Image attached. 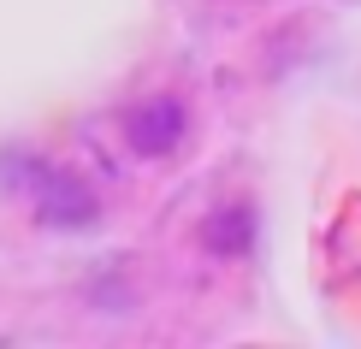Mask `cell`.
Returning <instances> with one entry per match:
<instances>
[{
  "mask_svg": "<svg viewBox=\"0 0 361 349\" xmlns=\"http://www.w3.org/2000/svg\"><path fill=\"white\" fill-rule=\"evenodd\" d=\"M36 219L42 225H59V231H78V225L95 219V195H89L83 178H71V172H42V184H36Z\"/></svg>",
  "mask_w": 361,
  "mask_h": 349,
  "instance_id": "7a4b0ae2",
  "label": "cell"
},
{
  "mask_svg": "<svg viewBox=\"0 0 361 349\" xmlns=\"http://www.w3.org/2000/svg\"><path fill=\"white\" fill-rule=\"evenodd\" d=\"M249 243H255V214H249V202H225V207H214V214L202 219V249L219 255V261L249 255Z\"/></svg>",
  "mask_w": 361,
  "mask_h": 349,
  "instance_id": "3957f363",
  "label": "cell"
},
{
  "mask_svg": "<svg viewBox=\"0 0 361 349\" xmlns=\"http://www.w3.org/2000/svg\"><path fill=\"white\" fill-rule=\"evenodd\" d=\"M184 130H190V113H184L178 95H148V101H137V107L125 113V142H130V154H142V160H166L172 148L184 142Z\"/></svg>",
  "mask_w": 361,
  "mask_h": 349,
  "instance_id": "6da1fadb",
  "label": "cell"
}]
</instances>
